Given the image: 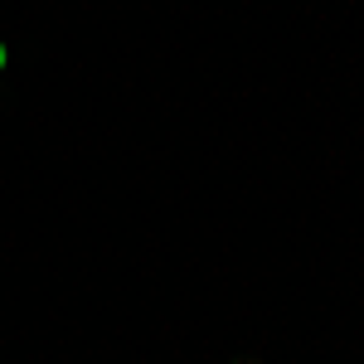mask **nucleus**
I'll use <instances>...</instances> for the list:
<instances>
[{"mask_svg": "<svg viewBox=\"0 0 364 364\" xmlns=\"http://www.w3.org/2000/svg\"><path fill=\"white\" fill-rule=\"evenodd\" d=\"M5 58H10V54H5V44H0V68H5Z\"/></svg>", "mask_w": 364, "mask_h": 364, "instance_id": "1", "label": "nucleus"}]
</instances>
